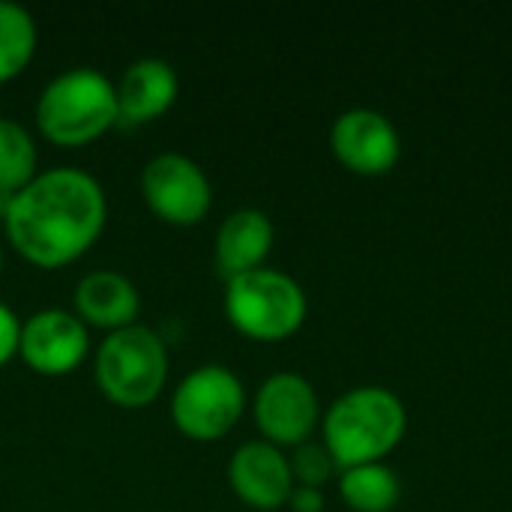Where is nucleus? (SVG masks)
Returning <instances> with one entry per match:
<instances>
[{
	"instance_id": "nucleus-1",
	"label": "nucleus",
	"mask_w": 512,
	"mask_h": 512,
	"mask_svg": "<svg viewBox=\"0 0 512 512\" xmlns=\"http://www.w3.org/2000/svg\"><path fill=\"white\" fill-rule=\"evenodd\" d=\"M108 198L102 183L75 165L36 171L6 210L3 228L12 246L36 267H63L84 255L102 234Z\"/></svg>"
},
{
	"instance_id": "nucleus-2",
	"label": "nucleus",
	"mask_w": 512,
	"mask_h": 512,
	"mask_svg": "<svg viewBox=\"0 0 512 512\" xmlns=\"http://www.w3.org/2000/svg\"><path fill=\"white\" fill-rule=\"evenodd\" d=\"M408 414L402 399L378 384H363L342 393L324 414V447L345 471L366 462H381L405 435Z\"/></svg>"
},
{
	"instance_id": "nucleus-3",
	"label": "nucleus",
	"mask_w": 512,
	"mask_h": 512,
	"mask_svg": "<svg viewBox=\"0 0 512 512\" xmlns=\"http://www.w3.org/2000/svg\"><path fill=\"white\" fill-rule=\"evenodd\" d=\"M120 120L114 81L93 66L57 72L36 99L42 135L63 147H81Z\"/></svg>"
},
{
	"instance_id": "nucleus-4",
	"label": "nucleus",
	"mask_w": 512,
	"mask_h": 512,
	"mask_svg": "<svg viewBox=\"0 0 512 512\" xmlns=\"http://www.w3.org/2000/svg\"><path fill=\"white\" fill-rule=\"evenodd\" d=\"M93 375L99 390L114 405L144 408L168 381V348L147 324L111 330L96 348Z\"/></svg>"
},
{
	"instance_id": "nucleus-5",
	"label": "nucleus",
	"mask_w": 512,
	"mask_h": 512,
	"mask_svg": "<svg viewBox=\"0 0 512 512\" xmlns=\"http://www.w3.org/2000/svg\"><path fill=\"white\" fill-rule=\"evenodd\" d=\"M225 315L249 339L279 342L306 321V291L282 270L255 267L228 279Z\"/></svg>"
},
{
	"instance_id": "nucleus-6",
	"label": "nucleus",
	"mask_w": 512,
	"mask_h": 512,
	"mask_svg": "<svg viewBox=\"0 0 512 512\" xmlns=\"http://www.w3.org/2000/svg\"><path fill=\"white\" fill-rule=\"evenodd\" d=\"M246 408V390L234 369L204 363L180 378L171 393V420L192 441L225 438Z\"/></svg>"
},
{
	"instance_id": "nucleus-7",
	"label": "nucleus",
	"mask_w": 512,
	"mask_h": 512,
	"mask_svg": "<svg viewBox=\"0 0 512 512\" xmlns=\"http://www.w3.org/2000/svg\"><path fill=\"white\" fill-rule=\"evenodd\" d=\"M141 195L147 207L174 225H195L213 204L207 171L186 153H156L141 171Z\"/></svg>"
},
{
	"instance_id": "nucleus-8",
	"label": "nucleus",
	"mask_w": 512,
	"mask_h": 512,
	"mask_svg": "<svg viewBox=\"0 0 512 512\" xmlns=\"http://www.w3.org/2000/svg\"><path fill=\"white\" fill-rule=\"evenodd\" d=\"M252 411L258 429L264 432V441L276 447H297L309 441L321 417L318 393L300 372H273L270 378H264L255 393Z\"/></svg>"
},
{
	"instance_id": "nucleus-9",
	"label": "nucleus",
	"mask_w": 512,
	"mask_h": 512,
	"mask_svg": "<svg viewBox=\"0 0 512 512\" xmlns=\"http://www.w3.org/2000/svg\"><path fill=\"white\" fill-rule=\"evenodd\" d=\"M90 351L87 324L60 306L39 309L21 321L18 354L21 360L42 375H66L81 366Z\"/></svg>"
},
{
	"instance_id": "nucleus-10",
	"label": "nucleus",
	"mask_w": 512,
	"mask_h": 512,
	"mask_svg": "<svg viewBox=\"0 0 512 512\" xmlns=\"http://www.w3.org/2000/svg\"><path fill=\"white\" fill-rule=\"evenodd\" d=\"M330 147L336 159L357 174H384L399 159V132L375 108H348L333 120Z\"/></svg>"
},
{
	"instance_id": "nucleus-11",
	"label": "nucleus",
	"mask_w": 512,
	"mask_h": 512,
	"mask_svg": "<svg viewBox=\"0 0 512 512\" xmlns=\"http://www.w3.org/2000/svg\"><path fill=\"white\" fill-rule=\"evenodd\" d=\"M228 483L234 495L255 510H279L294 489L288 456L270 441L240 444L228 459Z\"/></svg>"
},
{
	"instance_id": "nucleus-12",
	"label": "nucleus",
	"mask_w": 512,
	"mask_h": 512,
	"mask_svg": "<svg viewBox=\"0 0 512 512\" xmlns=\"http://www.w3.org/2000/svg\"><path fill=\"white\" fill-rule=\"evenodd\" d=\"M141 309V294L135 282L111 267H96L84 273L75 285V315L84 324L111 330L135 324Z\"/></svg>"
},
{
	"instance_id": "nucleus-13",
	"label": "nucleus",
	"mask_w": 512,
	"mask_h": 512,
	"mask_svg": "<svg viewBox=\"0 0 512 512\" xmlns=\"http://www.w3.org/2000/svg\"><path fill=\"white\" fill-rule=\"evenodd\" d=\"M117 87V111L126 123H147L159 114H165L177 93L180 78L177 69L162 57H138L126 66Z\"/></svg>"
},
{
	"instance_id": "nucleus-14",
	"label": "nucleus",
	"mask_w": 512,
	"mask_h": 512,
	"mask_svg": "<svg viewBox=\"0 0 512 512\" xmlns=\"http://www.w3.org/2000/svg\"><path fill=\"white\" fill-rule=\"evenodd\" d=\"M276 240V228L270 216L258 207H240L231 210L216 231V264L225 273V279L249 273L255 267H264V258L270 255Z\"/></svg>"
},
{
	"instance_id": "nucleus-15",
	"label": "nucleus",
	"mask_w": 512,
	"mask_h": 512,
	"mask_svg": "<svg viewBox=\"0 0 512 512\" xmlns=\"http://www.w3.org/2000/svg\"><path fill=\"white\" fill-rule=\"evenodd\" d=\"M339 495L357 512H387L399 501V477L381 462L345 468L339 477Z\"/></svg>"
},
{
	"instance_id": "nucleus-16",
	"label": "nucleus",
	"mask_w": 512,
	"mask_h": 512,
	"mask_svg": "<svg viewBox=\"0 0 512 512\" xmlns=\"http://www.w3.org/2000/svg\"><path fill=\"white\" fill-rule=\"evenodd\" d=\"M36 21L15 0H0V84L24 72L36 51Z\"/></svg>"
},
{
	"instance_id": "nucleus-17",
	"label": "nucleus",
	"mask_w": 512,
	"mask_h": 512,
	"mask_svg": "<svg viewBox=\"0 0 512 512\" xmlns=\"http://www.w3.org/2000/svg\"><path fill=\"white\" fill-rule=\"evenodd\" d=\"M36 144L21 120L0 114V186L18 192L36 177Z\"/></svg>"
},
{
	"instance_id": "nucleus-18",
	"label": "nucleus",
	"mask_w": 512,
	"mask_h": 512,
	"mask_svg": "<svg viewBox=\"0 0 512 512\" xmlns=\"http://www.w3.org/2000/svg\"><path fill=\"white\" fill-rule=\"evenodd\" d=\"M288 465H291V477H294V486H312V489H321L336 462L330 456V450L318 441H303L294 447V453L288 456Z\"/></svg>"
},
{
	"instance_id": "nucleus-19",
	"label": "nucleus",
	"mask_w": 512,
	"mask_h": 512,
	"mask_svg": "<svg viewBox=\"0 0 512 512\" xmlns=\"http://www.w3.org/2000/svg\"><path fill=\"white\" fill-rule=\"evenodd\" d=\"M18 336H21V318L12 312L9 303L0 300V366H6L18 354Z\"/></svg>"
},
{
	"instance_id": "nucleus-20",
	"label": "nucleus",
	"mask_w": 512,
	"mask_h": 512,
	"mask_svg": "<svg viewBox=\"0 0 512 512\" xmlns=\"http://www.w3.org/2000/svg\"><path fill=\"white\" fill-rule=\"evenodd\" d=\"M288 507L294 512H321L324 510V492L312 486H294Z\"/></svg>"
},
{
	"instance_id": "nucleus-21",
	"label": "nucleus",
	"mask_w": 512,
	"mask_h": 512,
	"mask_svg": "<svg viewBox=\"0 0 512 512\" xmlns=\"http://www.w3.org/2000/svg\"><path fill=\"white\" fill-rule=\"evenodd\" d=\"M12 195H15V192H9V189H3V186H0V222L6 219V210H9Z\"/></svg>"
},
{
	"instance_id": "nucleus-22",
	"label": "nucleus",
	"mask_w": 512,
	"mask_h": 512,
	"mask_svg": "<svg viewBox=\"0 0 512 512\" xmlns=\"http://www.w3.org/2000/svg\"><path fill=\"white\" fill-rule=\"evenodd\" d=\"M0 273H3V249H0Z\"/></svg>"
}]
</instances>
